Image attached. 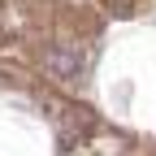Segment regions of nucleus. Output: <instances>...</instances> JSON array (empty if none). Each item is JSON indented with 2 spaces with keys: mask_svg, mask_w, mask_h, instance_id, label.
Returning a JSON list of instances; mask_svg holds the SVG:
<instances>
[{
  "mask_svg": "<svg viewBox=\"0 0 156 156\" xmlns=\"http://www.w3.org/2000/svg\"><path fill=\"white\" fill-rule=\"evenodd\" d=\"M48 69L56 78H78V69H83V52H74V48H52L48 52Z\"/></svg>",
  "mask_w": 156,
  "mask_h": 156,
  "instance_id": "nucleus-1",
  "label": "nucleus"
}]
</instances>
